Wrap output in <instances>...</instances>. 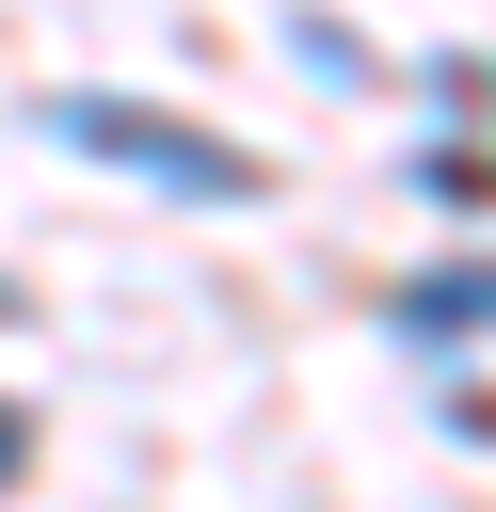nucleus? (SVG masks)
I'll return each instance as SVG.
<instances>
[{"label":"nucleus","mask_w":496,"mask_h":512,"mask_svg":"<svg viewBox=\"0 0 496 512\" xmlns=\"http://www.w3.org/2000/svg\"><path fill=\"white\" fill-rule=\"evenodd\" d=\"M16 464H32V432H16V416H0V480H16Z\"/></svg>","instance_id":"2"},{"label":"nucleus","mask_w":496,"mask_h":512,"mask_svg":"<svg viewBox=\"0 0 496 512\" xmlns=\"http://www.w3.org/2000/svg\"><path fill=\"white\" fill-rule=\"evenodd\" d=\"M32 128H48V144H80V160L160 176V192H192V208H240V192H256V160H240V144H192L176 112H128V96H48Z\"/></svg>","instance_id":"1"}]
</instances>
